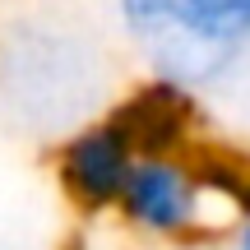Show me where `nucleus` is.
<instances>
[{"instance_id":"1","label":"nucleus","mask_w":250,"mask_h":250,"mask_svg":"<svg viewBox=\"0 0 250 250\" xmlns=\"http://www.w3.org/2000/svg\"><path fill=\"white\" fill-rule=\"evenodd\" d=\"M107 9L144 74L195 98L250 65V0H107Z\"/></svg>"},{"instance_id":"2","label":"nucleus","mask_w":250,"mask_h":250,"mask_svg":"<svg viewBox=\"0 0 250 250\" xmlns=\"http://www.w3.org/2000/svg\"><path fill=\"white\" fill-rule=\"evenodd\" d=\"M121 232L153 246H195L208 241L218 227L232 232V208L208 190L199 148L186 153H139L116 199Z\"/></svg>"},{"instance_id":"3","label":"nucleus","mask_w":250,"mask_h":250,"mask_svg":"<svg viewBox=\"0 0 250 250\" xmlns=\"http://www.w3.org/2000/svg\"><path fill=\"white\" fill-rule=\"evenodd\" d=\"M134 158H139V148H134L130 130L116 121L111 107H102L74 121L51 144V186L74 218L98 223V218L116 213V199L125 190Z\"/></svg>"},{"instance_id":"4","label":"nucleus","mask_w":250,"mask_h":250,"mask_svg":"<svg viewBox=\"0 0 250 250\" xmlns=\"http://www.w3.org/2000/svg\"><path fill=\"white\" fill-rule=\"evenodd\" d=\"M116 121L130 130L134 148L139 153H186L199 148V98L190 88L171 79H148L121 93L111 102Z\"/></svg>"},{"instance_id":"5","label":"nucleus","mask_w":250,"mask_h":250,"mask_svg":"<svg viewBox=\"0 0 250 250\" xmlns=\"http://www.w3.org/2000/svg\"><path fill=\"white\" fill-rule=\"evenodd\" d=\"M227 250H250V218L232 223V232H227Z\"/></svg>"}]
</instances>
